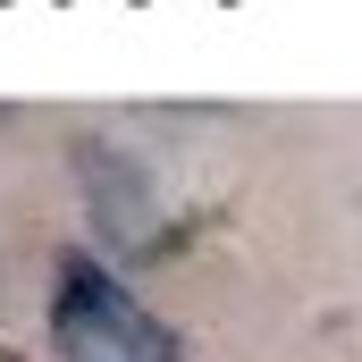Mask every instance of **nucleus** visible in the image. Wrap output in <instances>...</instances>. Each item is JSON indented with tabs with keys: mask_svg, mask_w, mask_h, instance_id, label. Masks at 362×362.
<instances>
[{
	"mask_svg": "<svg viewBox=\"0 0 362 362\" xmlns=\"http://www.w3.org/2000/svg\"><path fill=\"white\" fill-rule=\"evenodd\" d=\"M51 337L68 362H177V337L101 270V262H59V295H51Z\"/></svg>",
	"mask_w": 362,
	"mask_h": 362,
	"instance_id": "f257e3e1",
	"label": "nucleus"
}]
</instances>
